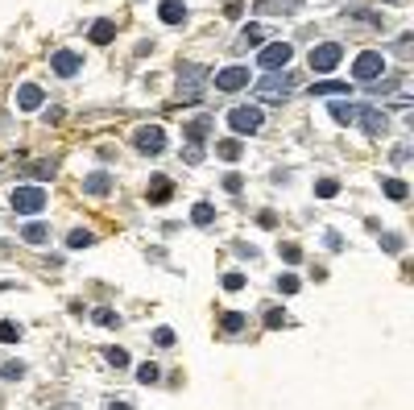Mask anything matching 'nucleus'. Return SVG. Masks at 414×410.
Segmentation results:
<instances>
[{"label":"nucleus","mask_w":414,"mask_h":410,"mask_svg":"<svg viewBox=\"0 0 414 410\" xmlns=\"http://www.w3.org/2000/svg\"><path fill=\"white\" fill-rule=\"evenodd\" d=\"M158 17H162L166 25H182V21H187V4H182V0H162V4H158Z\"/></svg>","instance_id":"nucleus-15"},{"label":"nucleus","mask_w":414,"mask_h":410,"mask_svg":"<svg viewBox=\"0 0 414 410\" xmlns=\"http://www.w3.org/2000/svg\"><path fill=\"white\" fill-rule=\"evenodd\" d=\"M323 245L336 253V249H344V241H340V232H323Z\"/></svg>","instance_id":"nucleus-44"},{"label":"nucleus","mask_w":414,"mask_h":410,"mask_svg":"<svg viewBox=\"0 0 414 410\" xmlns=\"http://www.w3.org/2000/svg\"><path fill=\"white\" fill-rule=\"evenodd\" d=\"M224 17H228V21H241V17H245V0H228V4H224Z\"/></svg>","instance_id":"nucleus-36"},{"label":"nucleus","mask_w":414,"mask_h":410,"mask_svg":"<svg viewBox=\"0 0 414 410\" xmlns=\"http://www.w3.org/2000/svg\"><path fill=\"white\" fill-rule=\"evenodd\" d=\"M137 382H141V386H158V382H162V369H158L153 361H145V365L137 369Z\"/></svg>","instance_id":"nucleus-25"},{"label":"nucleus","mask_w":414,"mask_h":410,"mask_svg":"<svg viewBox=\"0 0 414 410\" xmlns=\"http://www.w3.org/2000/svg\"><path fill=\"white\" fill-rule=\"evenodd\" d=\"M91 319H95L100 328H120V315H116V311H108V307H95V311H91Z\"/></svg>","instance_id":"nucleus-27"},{"label":"nucleus","mask_w":414,"mask_h":410,"mask_svg":"<svg viewBox=\"0 0 414 410\" xmlns=\"http://www.w3.org/2000/svg\"><path fill=\"white\" fill-rule=\"evenodd\" d=\"M241 187H245V178H241V174H224V191H228V195H236Z\"/></svg>","instance_id":"nucleus-41"},{"label":"nucleus","mask_w":414,"mask_h":410,"mask_svg":"<svg viewBox=\"0 0 414 410\" xmlns=\"http://www.w3.org/2000/svg\"><path fill=\"white\" fill-rule=\"evenodd\" d=\"M0 378H4V382H21V378H25V365H21V361H4V365H0Z\"/></svg>","instance_id":"nucleus-30"},{"label":"nucleus","mask_w":414,"mask_h":410,"mask_svg":"<svg viewBox=\"0 0 414 410\" xmlns=\"http://www.w3.org/2000/svg\"><path fill=\"white\" fill-rule=\"evenodd\" d=\"M394 50H398V54H411V33H402V37H398V46H394Z\"/></svg>","instance_id":"nucleus-46"},{"label":"nucleus","mask_w":414,"mask_h":410,"mask_svg":"<svg viewBox=\"0 0 414 410\" xmlns=\"http://www.w3.org/2000/svg\"><path fill=\"white\" fill-rule=\"evenodd\" d=\"M50 174H54V162H37L33 166V178H50Z\"/></svg>","instance_id":"nucleus-43"},{"label":"nucleus","mask_w":414,"mask_h":410,"mask_svg":"<svg viewBox=\"0 0 414 410\" xmlns=\"http://www.w3.org/2000/svg\"><path fill=\"white\" fill-rule=\"evenodd\" d=\"M17 340H21V328H17L12 319H4V324H0V344H17Z\"/></svg>","instance_id":"nucleus-34"},{"label":"nucleus","mask_w":414,"mask_h":410,"mask_svg":"<svg viewBox=\"0 0 414 410\" xmlns=\"http://www.w3.org/2000/svg\"><path fill=\"white\" fill-rule=\"evenodd\" d=\"M116 37V21H108V17H100L91 29H87V41H95V46H108Z\"/></svg>","instance_id":"nucleus-14"},{"label":"nucleus","mask_w":414,"mask_h":410,"mask_svg":"<svg viewBox=\"0 0 414 410\" xmlns=\"http://www.w3.org/2000/svg\"><path fill=\"white\" fill-rule=\"evenodd\" d=\"M382 249H386V253H402V236H398V232H386V236H382Z\"/></svg>","instance_id":"nucleus-38"},{"label":"nucleus","mask_w":414,"mask_h":410,"mask_svg":"<svg viewBox=\"0 0 414 410\" xmlns=\"http://www.w3.org/2000/svg\"><path fill=\"white\" fill-rule=\"evenodd\" d=\"M46 236H50L46 224H25V228H21V241H25V245H46Z\"/></svg>","instance_id":"nucleus-21"},{"label":"nucleus","mask_w":414,"mask_h":410,"mask_svg":"<svg viewBox=\"0 0 414 410\" xmlns=\"http://www.w3.org/2000/svg\"><path fill=\"white\" fill-rule=\"evenodd\" d=\"M104 361H108L112 369H124V365H129V353H124V348H104Z\"/></svg>","instance_id":"nucleus-33"},{"label":"nucleus","mask_w":414,"mask_h":410,"mask_svg":"<svg viewBox=\"0 0 414 410\" xmlns=\"http://www.w3.org/2000/svg\"><path fill=\"white\" fill-rule=\"evenodd\" d=\"M340 58H344V46H340V41H319L307 62H311L315 75H332V71L340 66Z\"/></svg>","instance_id":"nucleus-3"},{"label":"nucleus","mask_w":414,"mask_h":410,"mask_svg":"<svg viewBox=\"0 0 414 410\" xmlns=\"http://www.w3.org/2000/svg\"><path fill=\"white\" fill-rule=\"evenodd\" d=\"M261 37H265V29H261V25H245V29H241V46H257Z\"/></svg>","instance_id":"nucleus-31"},{"label":"nucleus","mask_w":414,"mask_h":410,"mask_svg":"<svg viewBox=\"0 0 414 410\" xmlns=\"http://www.w3.org/2000/svg\"><path fill=\"white\" fill-rule=\"evenodd\" d=\"M8 203H12L21 216H37V212L46 207V191H41V187H12Z\"/></svg>","instance_id":"nucleus-6"},{"label":"nucleus","mask_w":414,"mask_h":410,"mask_svg":"<svg viewBox=\"0 0 414 410\" xmlns=\"http://www.w3.org/2000/svg\"><path fill=\"white\" fill-rule=\"evenodd\" d=\"M299 286H303V282H299L294 274H282V278H278V295H299Z\"/></svg>","instance_id":"nucleus-35"},{"label":"nucleus","mask_w":414,"mask_h":410,"mask_svg":"<svg viewBox=\"0 0 414 410\" xmlns=\"http://www.w3.org/2000/svg\"><path fill=\"white\" fill-rule=\"evenodd\" d=\"M290 58H294V46H290V41H270V46L261 50V58H257V62H261L265 71H286V66H290Z\"/></svg>","instance_id":"nucleus-7"},{"label":"nucleus","mask_w":414,"mask_h":410,"mask_svg":"<svg viewBox=\"0 0 414 410\" xmlns=\"http://www.w3.org/2000/svg\"><path fill=\"white\" fill-rule=\"evenodd\" d=\"M216 153H220L224 162H236V158L245 153V145H241L236 137H224V141H216Z\"/></svg>","instance_id":"nucleus-19"},{"label":"nucleus","mask_w":414,"mask_h":410,"mask_svg":"<svg viewBox=\"0 0 414 410\" xmlns=\"http://www.w3.org/2000/svg\"><path fill=\"white\" fill-rule=\"evenodd\" d=\"M153 344H158V348H170V344H174V332H170V328H153Z\"/></svg>","instance_id":"nucleus-39"},{"label":"nucleus","mask_w":414,"mask_h":410,"mask_svg":"<svg viewBox=\"0 0 414 410\" xmlns=\"http://www.w3.org/2000/svg\"><path fill=\"white\" fill-rule=\"evenodd\" d=\"M311 95H348V83H340V79H323V83H311Z\"/></svg>","instance_id":"nucleus-18"},{"label":"nucleus","mask_w":414,"mask_h":410,"mask_svg":"<svg viewBox=\"0 0 414 410\" xmlns=\"http://www.w3.org/2000/svg\"><path fill=\"white\" fill-rule=\"evenodd\" d=\"M41 100H46V91H41L37 83H21V87H17V95H12L17 112H33V108H41Z\"/></svg>","instance_id":"nucleus-12"},{"label":"nucleus","mask_w":414,"mask_h":410,"mask_svg":"<svg viewBox=\"0 0 414 410\" xmlns=\"http://www.w3.org/2000/svg\"><path fill=\"white\" fill-rule=\"evenodd\" d=\"M228 124L236 129V133H261V124H265V112L257 108V104H241V108H232L228 112Z\"/></svg>","instance_id":"nucleus-5"},{"label":"nucleus","mask_w":414,"mask_h":410,"mask_svg":"<svg viewBox=\"0 0 414 410\" xmlns=\"http://www.w3.org/2000/svg\"><path fill=\"white\" fill-rule=\"evenodd\" d=\"M282 324H286L282 307H270V311H265V328H282Z\"/></svg>","instance_id":"nucleus-40"},{"label":"nucleus","mask_w":414,"mask_h":410,"mask_svg":"<svg viewBox=\"0 0 414 410\" xmlns=\"http://www.w3.org/2000/svg\"><path fill=\"white\" fill-rule=\"evenodd\" d=\"M203 87H207V71L195 66V62H182V66H178V100H182V104H199V100H203Z\"/></svg>","instance_id":"nucleus-2"},{"label":"nucleus","mask_w":414,"mask_h":410,"mask_svg":"<svg viewBox=\"0 0 414 410\" xmlns=\"http://www.w3.org/2000/svg\"><path fill=\"white\" fill-rule=\"evenodd\" d=\"M357 120H361L365 137H386V129H390V120H386V112H382V108H361V112H357Z\"/></svg>","instance_id":"nucleus-11"},{"label":"nucleus","mask_w":414,"mask_h":410,"mask_svg":"<svg viewBox=\"0 0 414 410\" xmlns=\"http://www.w3.org/2000/svg\"><path fill=\"white\" fill-rule=\"evenodd\" d=\"M108 191H112V174L100 170V174H87V178H83V195H108Z\"/></svg>","instance_id":"nucleus-17"},{"label":"nucleus","mask_w":414,"mask_h":410,"mask_svg":"<svg viewBox=\"0 0 414 410\" xmlns=\"http://www.w3.org/2000/svg\"><path fill=\"white\" fill-rule=\"evenodd\" d=\"M170 195H174L170 178H153V183H149V203H166Z\"/></svg>","instance_id":"nucleus-20"},{"label":"nucleus","mask_w":414,"mask_h":410,"mask_svg":"<svg viewBox=\"0 0 414 410\" xmlns=\"http://www.w3.org/2000/svg\"><path fill=\"white\" fill-rule=\"evenodd\" d=\"M357 112H361V104H352L348 95H340V100L332 104V120H340V124H352V120H357Z\"/></svg>","instance_id":"nucleus-16"},{"label":"nucleus","mask_w":414,"mask_h":410,"mask_svg":"<svg viewBox=\"0 0 414 410\" xmlns=\"http://www.w3.org/2000/svg\"><path fill=\"white\" fill-rule=\"evenodd\" d=\"M220 328H224V332H228V336H236V332H241V328H245V315H241V311H228V315H224V319H220Z\"/></svg>","instance_id":"nucleus-29"},{"label":"nucleus","mask_w":414,"mask_h":410,"mask_svg":"<svg viewBox=\"0 0 414 410\" xmlns=\"http://www.w3.org/2000/svg\"><path fill=\"white\" fill-rule=\"evenodd\" d=\"M315 195H319V199H332V195H340V183H336V178H319V183H315Z\"/></svg>","instance_id":"nucleus-32"},{"label":"nucleus","mask_w":414,"mask_h":410,"mask_svg":"<svg viewBox=\"0 0 414 410\" xmlns=\"http://www.w3.org/2000/svg\"><path fill=\"white\" fill-rule=\"evenodd\" d=\"M278 257H282L286 265H299V261H303V249H299L294 241H278Z\"/></svg>","instance_id":"nucleus-23"},{"label":"nucleus","mask_w":414,"mask_h":410,"mask_svg":"<svg viewBox=\"0 0 414 410\" xmlns=\"http://www.w3.org/2000/svg\"><path fill=\"white\" fill-rule=\"evenodd\" d=\"M352 75H357L361 83H377V79L386 75V54H382V50H365V54H357Z\"/></svg>","instance_id":"nucleus-4"},{"label":"nucleus","mask_w":414,"mask_h":410,"mask_svg":"<svg viewBox=\"0 0 414 410\" xmlns=\"http://www.w3.org/2000/svg\"><path fill=\"white\" fill-rule=\"evenodd\" d=\"M207 133H211V116H199V120H191V124H187V137H191L195 145H199Z\"/></svg>","instance_id":"nucleus-22"},{"label":"nucleus","mask_w":414,"mask_h":410,"mask_svg":"<svg viewBox=\"0 0 414 410\" xmlns=\"http://www.w3.org/2000/svg\"><path fill=\"white\" fill-rule=\"evenodd\" d=\"M294 87H299V79H294L290 71H274V75H265V79L257 83V100H261V104H278V100H290Z\"/></svg>","instance_id":"nucleus-1"},{"label":"nucleus","mask_w":414,"mask_h":410,"mask_svg":"<svg viewBox=\"0 0 414 410\" xmlns=\"http://www.w3.org/2000/svg\"><path fill=\"white\" fill-rule=\"evenodd\" d=\"M303 4H307V0H253V8L265 12V17H294Z\"/></svg>","instance_id":"nucleus-13"},{"label":"nucleus","mask_w":414,"mask_h":410,"mask_svg":"<svg viewBox=\"0 0 414 410\" xmlns=\"http://www.w3.org/2000/svg\"><path fill=\"white\" fill-rule=\"evenodd\" d=\"M386 195H390V199H398V203H402V199H406V195H411V187H406V183H402V178H386Z\"/></svg>","instance_id":"nucleus-28"},{"label":"nucleus","mask_w":414,"mask_h":410,"mask_svg":"<svg viewBox=\"0 0 414 410\" xmlns=\"http://www.w3.org/2000/svg\"><path fill=\"white\" fill-rule=\"evenodd\" d=\"M108 410H133V407H129V402H112Z\"/></svg>","instance_id":"nucleus-47"},{"label":"nucleus","mask_w":414,"mask_h":410,"mask_svg":"<svg viewBox=\"0 0 414 410\" xmlns=\"http://www.w3.org/2000/svg\"><path fill=\"white\" fill-rule=\"evenodd\" d=\"M191 220H195L199 228H207V224L216 220V207H211V203H195V212H191Z\"/></svg>","instance_id":"nucleus-26"},{"label":"nucleus","mask_w":414,"mask_h":410,"mask_svg":"<svg viewBox=\"0 0 414 410\" xmlns=\"http://www.w3.org/2000/svg\"><path fill=\"white\" fill-rule=\"evenodd\" d=\"M133 145H137L141 153H162V149H166V129H162V124H141V129L133 133Z\"/></svg>","instance_id":"nucleus-8"},{"label":"nucleus","mask_w":414,"mask_h":410,"mask_svg":"<svg viewBox=\"0 0 414 410\" xmlns=\"http://www.w3.org/2000/svg\"><path fill=\"white\" fill-rule=\"evenodd\" d=\"M245 286V274H224V290H241Z\"/></svg>","instance_id":"nucleus-42"},{"label":"nucleus","mask_w":414,"mask_h":410,"mask_svg":"<svg viewBox=\"0 0 414 410\" xmlns=\"http://www.w3.org/2000/svg\"><path fill=\"white\" fill-rule=\"evenodd\" d=\"M211 79H216V91H241V87H249V66H241V62H232V66H224V71H216Z\"/></svg>","instance_id":"nucleus-9"},{"label":"nucleus","mask_w":414,"mask_h":410,"mask_svg":"<svg viewBox=\"0 0 414 410\" xmlns=\"http://www.w3.org/2000/svg\"><path fill=\"white\" fill-rule=\"evenodd\" d=\"M50 71L62 75V79H75V75L83 71V58H79L75 50H54V54H50Z\"/></svg>","instance_id":"nucleus-10"},{"label":"nucleus","mask_w":414,"mask_h":410,"mask_svg":"<svg viewBox=\"0 0 414 410\" xmlns=\"http://www.w3.org/2000/svg\"><path fill=\"white\" fill-rule=\"evenodd\" d=\"M182 162H187V166H199V162H203V145H187V149H182Z\"/></svg>","instance_id":"nucleus-37"},{"label":"nucleus","mask_w":414,"mask_h":410,"mask_svg":"<svg viewBox=\"0 0 414 410\" xmlns=\"http://www.w3.org/2000/svg\"><path fill=\"white\" fill-rule=\"evenodd\" d=\"M257 224H261V228H274V224H278V216H274V212H261V216H257Z\"/></svg>","instance_id":"nucleus-45"},{"label":"nucleus","mask_w":414,"mask_h":410,"mask_svg":"<svg viewBox=\"0 0 414 410\" xmlns=\"http://www.w3.org/2000/svg\"><path fill=\"white\" fill-rule=\"evenodd\" d=\"M95 245V236L87 232V228H75L70 236H66V249H91Z\"/></svg>","instance_id":"nucleus-24"}]
</instances>
